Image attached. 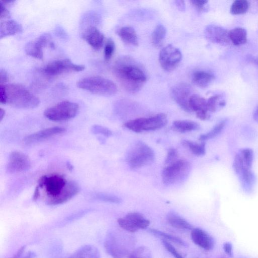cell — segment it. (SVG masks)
<instances>
[{
  "mask_svg": "<svg viewBox=\"0 0 258 258\" xmlns=\"http://www.w3.org/2000/svg\"><path fill=\"white\" fill-rule=\"evenodd\" d=\"M113 72L122 87L128 92H138L147 80L143 68L132 57L123 56L115 62Z\"/></svg>",
  "mask_w": 258,
  "mask_h": 258,
  "instance_id": "obj_1",
  "label": "cell"
},
{
  "mask_svg": "<svg viewBox=\"0 0 258 258\" xmlns=\"http://www.w3.org/2000/svg\"><path fill=\"white\" fill-rule=\"evenodd\" d=\"M135 243L131 235L118 231L109 232L105 239L104 247L112 258H125L131 253Z\"/></svg>",
  "mask_w": 258,
  "mask_h": 258,
  "instance_id": "obj_2",
  "label": "cell"
},
{
  "mask_svg": "<svg viewBox=\"0 0 258 258\" xmlns=\"http://www.w3.org/2000/svg\"><path fill=\"white\" fill-rule=\"evenodd\" d=\"M7 103L16 108L31 109L38 106L39 100L24 86L18 84L4 85Z\"/></svg>",
  "mask_w": 258,
  "mask_h": 258,
  "instance_id": "obj_3",
  "label": "cell"
},
{
  "mask_svg": "<svg viewBox=\"0 0 258 258\" xmlns=\"http://www.w3.org/2000/svg\"><path fill=\"white\" fill-rule=\"evenodd\" d=\"M154 159L155 154L152 149L141 141L133 144L126 155V162L131 169H137L150 164Z\"/></svg>",
  "mask_w": 258,
  "mask_h": 258,
  "instance_id": "obj_4",
  "label": "cell"
},
{
  "mask_svg": "<svg viewBox=\"0 0 258 258\" xmlns=\"http://www.w3.org/2000/svg\"><path fill=\"white\" fill-rule=\"evenodd\" d=\"M77 86L92 93L104 96H112L117 91V87L113 82L100 76L83 78L77 82Z\"/></svg>",
  "mask_w": 258,
  "mask_h": 258,
  "instance_id": "obj_5",
  "label": "cell"
},
{
  "mask_svg": "<svg viewBox=\"0 0 258 258\" xmlns=\"http://www.w3.org/2000/svg\"><path fill=\"white\" fill-rule=\"evenodd\" d=\"M190 169V163L188 161L177 160L163 169L161 173L163 182L169 185L181 181L187 177Z\"/></svg>",
  "mask_w": 258,
  "mask_h": 258,
  "instance_id": "obj_6",
  "label": "cell"
},
{
  "mask_svg": "<svg viewBox=\"0 0 258 258\" xmlns=\"http://www.w3.org/2000/svg\"><path fill=\"white\" fill-rule=\"evenodd\" d=\"M167 122V116L158 113L149 117H140L126 122L124 126L136 133L154 131L164 126Z\"/></svg>",
  "mask_w": 258,
  "mask_h": 258,
  "instance_id": "obj_7",
  "label": "cell"
},
{
  "mask_svg": "<svg viewBox=\"0 0 258 258\" xmlns=\"http://www.w3.org/2000/svg\"><path fill=\"white\" fill-rule=\"evenodd\" d=\"M79 110V105L69 101H63L47 108L44 116L53 121H63L75 117Z\"/></svg>",
  "mask_w": 258,
  "mask_h": 258,
  "instance_id": "obj_8",
  "label": "cell"
},
{
  "mask_svg": "<svg viewBox=\"0 0 258 258\" xmlns=\"http://www.w3.org/2000/svg\"><path fill=\"white\" fill-rule=\"evenodd\" d=\"M67 181L62 176L58 174L42 176L39 180V187H44L48 196L47 201L58 196L64 188Z\"/></svg>",
  "mask_w": 258,
  "mask_h": 258,
  "instance_id": "obj_9",
  "label": "cell"
},
{
  "mask_svg": "<svg viewBox=\"0 0 258 258\" xmlns=\"http://www.w3.org/2000/svg\"><path fill=\"white\" fill-rule=\"evenodd\" d=\"M85 68L83 65L74 63L69 59H61L49 62L42 72L46 76H55L66 73L81 72Z\"/></svg>",
  "mask_w": 258,
  "mask_h": 258,
  "instance_id": "obj_10",
  "label": "cell"
},
{
  "mask_svg": "<svg viewBox=\"0 0 258 258\" xmlns=\"http://www.w3.org/2000/svg\"><path fill=\"white\" fill-rule=\"evenodd\" d=\"M182 58L180 50L169 44L160 51L159 61L163 69L167 72L174 70L179 64Z\"/></svg>",
  "mask_w": 258,
  "mask_h": 258,
  "instance_id": "obj_11",
  "label": "cell"
},
{
  "mask_svg": "<svg viewBox=\"0 0 258 258\" xmlns=\"http://www.w3.org/2000/svg\"><path fill=\"white\" fill-rule=\"evenodd\" d=\"M117 223L122 229L131 233L145 229L150 224L149 220L137 212L128 213L124 217L118 219Z\"/></svg>",
  "mask_w": 258,
  "mask_h": 258,
  "instance_id": "obj_12",
  "label": "cell"
},
{
  "mask_svg": "<svg viewBox=\"0 0 258 258\" xmlns=\"http://www.w3.org/2000/svg\"><path fill=\"white\" fill-rule=\"evenodd\" d=\"M172 99L186 112H191L189 101L194 94L191 86L186 83H180L173 86L171 89Z\"/></svg>",
  "mask_w": 258,
  "mask_h": 258,
  "instance_id": "obj_13",
  "label": "cell"
},
{
  "mask_svg": "<svg viewBox=\"0 0 258 258\" xmlns=\"http://www.w3.org/2000/svg\"><path fill=\"white\" fill-rule=\"evenodd\" d=\"M51 37L48 33H44L38 37L35 40L28 42L25 46L26 54L35 58L42 59L43 53V47L49 45L54 47L51 41Z\"/></svg>",
  "mask_w": 258,
  "mask_h": 258,
  "instance_id": "obj_14",
  "label": "cell"
},
{
  "mask_svg": "<svg viewBox=\"0 0 258 258\" xmlns=\"http://www.w3.org/2000/svg\"><path fill=\"white\" fill-rule=\"evenodd\" d=\"M31 167V161L28 156L18 151L12 152L9 156L6 166L9 173H17L28 170Z\"/></svg>",
  "mask_w": 258,
  "mask_h": 258,
  "instance_id": "obj_15",
  "label": "cell"
},
{
  "mask_svg": "<svg viewBox=\"0 0 258 258\" xmlns=\"http://www.w3.org/2000/svg\"><path fill=\"white\" fill-rule=\"evenodd\" d=\"M204 34L206 38L213 43L227 45L231 42L229 37V31L217 25H208L205 28Z\"/></svg>",
  "mask_w": 258,
  "mask_h": 258,
  "instance_id": "obj_16",
  "label": "cell"
},
{
  "mask_svg": "<svg viewBox=\"0 0 258 258\" xmlns=\"http://www.w3.org/2000/svg\"><path fill=\"white\" fill-rule=\"evenodd\" d=\"M189 105L191 111L195 112L199 119L206 120L209 118L207 100L204 97L194 93L189 99Z\"/></svg>",
  "mask_w": 258,
  "mask_h": 258,
  "instance_id": "obj_17",
  "label": "cell"
},
{
  "mask_svg": "<svg viewBox=\"0 0 258 258\" xmlns=\"http://www.w3.org/2000/svg\"><path fill=\"white\" fill-rule=\"evenodd\" d=\"M66 131V129L62 127L54 126L46 128L27 136L24 139V142L27 144L38 142L52 136L63 134Z\"/></svg>",
  "mask_w": 258,
  "mask_h": 258,
  "instance_id": "obj_18",
  "label": "cell"
},
{
  "mask_svg": "<svg viewBox=\"0 0 258 258\" xmlns=\"http://www.w3.org/2000/svg\"><path fill=\"white\" fill-rule=\"evenodd\" d=\"M82 38L94 49H99L104 41L103 34L94 26H87L82 33Z\"/></svg>",
  "mask_w": 258,
  "mask_h": 258,
  "instance_id": "obj_19",
  "label": "cell"
},
{
  "mask_svg": "<svg viewBox=\"0 0 258 258\" xmlns=\"http://www.w3.org/2000/svg\"><path fill=\"white\" fill-rule=\"evenodd\" d=\"M191 238L192 241L200 247L209 250L212 249L214 245L213 238L205 230L196 228L192 229Z\"/></svg>",
  "mask_w": 258,
  "mask_h": 258,
  "instance_id": "obj_20",
  "label": "cell"
},
{
  "mask_svg": "<svg viewBox=\"0 0 258 258\" xmlns=\"http://www.w3.org/2000/svg\"><path fill=\"white\" fill-rule=\"evenodd\" d=\"M79 191L78 185L73 181H68L60 195L55 198L46 202L50 205H57L63 204L76 195Z\"/></svg>",
  "mask_w": 258,
  "mask_h": 258,
  "instance_id": "obj_21",
  "label": "cell"
},
{
  "mask_svg": "<svg viewBox=\"0 0 258 258\" xmlns=\"http://www.w3.org/2000/svg\"><path fill=\"white\" fill-rule=\"evenodd\" d=\"M22 32V27L14 20H7L2 22L0 25L1 39Z\"/></svg>",
  "mask_w": 258,
  "mask_h": 258,
  "instance_id": "obj_22",
  "label": "cell"
},
{
  "mask_svg": "<svg viewBox=\"0 0 258 258\" xmlns=\"http://www.w3.org/2000/svg\"><path fill=\"white\" fill-rule=\"evenodd\" d=\"M214 75L209 72L197 71L192 76L194 84L199 87L205 88L207 87L214 80Z\"/></svg>",
  "mask_w": 258,
  "mask_h": 258,
  "instance_id": "obj_23",
  "label": "cell"
},
{
  "mask_svg": "<svg viewBox=\"0 0 258 258\" xmlns=\"http://www.w3.org/2000/svg\"><path fill=\"white\" fill-rule=\"evenodd\" d=\"M117 34L126 44L133 46H137L139 44L136 32L131 26H124L120 28L117 31Z\"/></svg>",
  "mask_w": 258,
  "mask_h": 258,
  "instance_id": "obj_24",
  "label": "cell"
},
{
  "mask_svg": "<svg viewBox=\"0 0 258 258\" xmlns=\"http://www.w3.org/2000/svg\"><path fill=\"white\" fill-rule=\"evenodd\" d=\"M69 258H100V255L96 247L85 245L77 249Z\"/></svg>",
  "mask_w": 258,
  "mask_h": 258,
  "instance_id": "obj_25",
  "label": "cell"
},
{
  "mask_svg": "<svg viewBox=\"0 0 258 258\" xmlns=\"http://www.w3.org/2000/svg\"><path fill=\"white\" fill-rule=\"evenodd\" d=\"M167 220L169 224L174 228L181 230L192 229L190 223L174 212L168 213Z\"/></svg>",
  "mask_w": 258,
  "mask_h": 258,
  "instance_id": "obj_26",
  "label": "cell"
},
{
  "mask_svg": "<svg viewBox=\"0 0 258 258\" xmlns=\"http://www.w3.org/2000/svg\"><path fill=\"white\" fill-rule=\"evenodd\" d=\"M229 37L231 42L239 46L247 41V31L242 27H236L229 31Z\"/></svg>",
  "mask_w": 258,
  "mask_h": 258,
  "instance_id": "obj_27",
  "label": "cell"
},
{
  "mask_svg": "<svg viewBox=\"0 0 258 258\" xmlns=\"http://www.w3.org/2000/svg\"><path fill=\"white\" fill-rule=\"evenodd\" d=\"M172 128L179 132L185 133L198 130L200 126L196 122L189 120H177L173 122Z\"/></svg>",
  "mask_w": 258,
  "mask_h": 258,
  "instance_id": "obj_28",
  "label": "cell"
},
{
  "mask_svg": "<svg viewBox=\"0 0 258 258\" xmlns=\"http://www.w3.org/2000/svg\"><path fill=\"white\" fill-rule=\"evenodd\" d=\"M166 34V29L165 27L159 25L154 29L152 34V43L155 47H161L165 40Z\"/></svg>",
  "mask_w": 258,
  "mask_h": 258,
  "instance_id": "obj_29",
  "label": "cell"
},
{
  "mask_svg": "<svg viewBox=\"0 0 258 258\" xmlns=\"http://www.w3.org/2000/svg\"><path fill=\"white\" fill-rule=\"evenodd\" d=\"M181 143L196 156H201L205 154V143L204 142L197 143L189 140H183Z\"/></svg>",
  "mask_w": 258,
  "mask_h": 258,
  "instance_id": "obj_30",
  "label": "cell"
},
{
  "mask_svg": "<svg viewBox=\"0 0 258 258\" xmlns=\"http://www.w3.org/2000/svg\"><path fill=\"white\" fill-rule=\"evenodd\" d=\"M225 105V101L221 94H216L207 100V109L209 112H215L218 108Z\"/></svg>",
  "mask_w": 258,
  "mask_h": 258,
  "instance_id": "obj_31",
  "label": "cell"
},
{
  "mask_svg": "<svg viewBox=\"0 0 258 258\" xmlns=\"http://www.w3.org/2000/svg\"><path fill=\"white\" fill-rule=\"evenodd\" d=\"M226 123V120H223L220 121L217 124H216L209 132L205 134L201 135L199 137V140L201 141H205L216 137L223 130Z\"/></svg>",
  "mask_w": 258,
  "mask_h": 258,
  "instance_id": "obj_32",
  "label": "cell"
},
{
  "mask_svg": "<svg viewBox=\"0 0 258 258\" xmlns=\"http://www.w3.org/2000/svg\"><path fill=\"white\" fill-rule=\"evenodd\" d=\"M249 6V3L247 1H235L230 7V13L233 15L243 14L247 11Z\"/></svg>",
  "mask_w": 258,
  "mask_h": 258,
  "instance_id": "obj_33",
  "label": "cell"
},
{
  "mask_svg": "<svg viewBox=\"0 0 258 258\" xmlns=\"http://www.w3.org/2000/svg\"><path fill=\"white\" fill-rule=\"evenodd\" d=\"M150 231L154 235L160 237H162L163 240H165L166 241H170L172 242L183 246H186L187 245V244L182 239L172 235L156 229H150Z\"/></svg>",
  "mask_w": 258,
  "mask_h": 258,
  "instance_id": "obj_34",
  "label": "cell"
},
{
  "mask_svg": "<svg viewBox=\"0 0 258 258\" xmlns=\"http://www.w3.org/2000/svg\"><path fill=\"white\" fill-rule=\"evenodd\" d=\"M238 175L245 187L250 188L253 185L255 178L251 169L244 168Z\"/></svg>",
  "mask_w": 258,
  "mask_h": 258,
  "instance_id": "obj_35",
  "label": "cell"
},
{
  "mask_svg": "<svg viewBox=\"0 0 258 258\" xmlns=\"http://www.w3.org/2000/svg\"><path fill=\"white\" fill-rule=\"evenodd\" d=\"M239 154L244 166L251 169L253 160V151L249 148L242 149L239 151Z\"/></svg>",
  "mask_w": 258,
  "mask_h": 258,
  "instance_id": "obj_36",
  "label": "cell"
},
{
  "mask_svg": "<svg viewBox=\"0 0 258 258\" xmlns=\"http://www.w3.org/2000/svg\"><path fill=\"white\" fill-rule=\"evenodd\" d=\"M128 258H152V254L148 247L141 246L134 249Z\"/></svg>",
  "mask_w": 258,
  "mask_h": 258,
  "instance_id": "obj_37",
  "label": "cell"
},
{
  "mask_svg": "<svg viewBox=\"0 0 258 258\" xmlns=\"http://www.w3.org/2000/svg\"><path fill=\"white\" fill-rule=\"evenodd\" d=\"M95 198L103 202L114 204H118L121 202V199L119 197L108 194L99 193L95 196Z\"/></svg>",
  "mask_w": 258,
  "mask_h": 258,
  "instance_id": "obj_38",
  "label": "cell"
},
{
  "mask_svg": "<svg viewBox=\"0 0 258 258\" xmlns=\"http://www.w3.org/2000/svg\"><path fill=\"white\" fill-rule=\"evenodd\" d=\"M115 50V44L110 38L108 39L105 44L104 50V56L106 61L110 59L113 54Z\"/></svg>",
  "mask_w": 258,
  "mask_h": 258,
  "instance_id": "obj_39",
  "label": "cell"
},
{
  "mask_svg": "<svg viewBox=\"0 0 258 258\" xmlns=\"http://www.w3.org/2000/svg\"><path fill=\"white\" fill-rule=\"evenodd\" d=\"M35 253L32 251H26V246L20 248L12 258H35Z\"/></svg>",
  "mask_w": 258,
  "mask_h": 258,
  "instance_id": "obj_40",
  "label": "cell"
},
{
  "mask_svg": "<svg viewBox=\"0 0 258 258\" xmlns=\"http://www.w3.org/2000/svg\"><path fill=\"white\" fill-rule=\"evenodd\" d=\"M163 245L175 258H183L182 254L168 241L162 240Z\"/></svg>",
  "mask_w": 258,
  "mask_h": 258,
  "instance_id": "obj_41",
  "label": "cell"
},
{
  "mask_svg": "<svg viewBox=\"0 0 258 258\" xmlns=\"http://www.w3.org/2000/svg\"><path fill=\"white\" fill-rule=\"evenodd\" d=\"M178 153L177 150L173 148H170L167 152L165 158V164L169 165L177 160Z\"/></svg>",
  "mask_w": 258,
  "mask_h": 258,
  "instance_id": "obj_42",
  "label": "cell"
},
{
  "mask_svg": "<svg viewBox=\"0 0 258 258\" xmlns=\"http://www.w3.org/2000/svg\"><path fill=\"white\" fill-rule=\"evenodd\" d=\"M92 131L94 134H102L107 137L112 135L111 131L108 128L98 125H93L92 127Z\"/></svg>",
  "mask_w": 258,
  "mask_h": 258,
  "instance_id": "obj_43",
  "label": "cell"
},
{
  "mask_svg": "<svg viewBox=\"0 0 258 258\" xmlns=\"http://www.w3.org/2000/svg\"><path fill=\"white\" fill-rule=\"evenodd\" d=\"M191 5L199 11H203L205 9L207 1L192 0L190 1Z\"/></svg>",
  "mask_w": 258,
  "mask_h": 258,
  "instance_id": "obj_44",
  "label": "cell"
},
{
  "mask_svg": "<svg viewBox=\"0 0 258 258\" xmlns=\"http://www.w3.org/2000/svg\"><path fill=\"white\" fill-rule=\"evenodd\" d=\"M10 16V13L8 10L6 8L5 5H4L1 2L0 3V18H8Z\"/></svg>",
  "mask_w": 258,
  "mask_h": 258,
  "instance_id": "obj_45",
  "label": "cell"
},
{
  "mask_svg": "<svg viewBox=\"0 0 258 258\" xmlns=\"http://www.w3.org/2000/svg\"><path fill=\"white\" fill-rule=\"evenodd\" d=\"M0 101L2 104L7 103V94L4 84H1L0 86Z\"/></svg>",
  "mask_w": 258,
  "mask_h": 258,
  "instance_id": "obj_46",
  "label": "cell"
},
{
  "mask_svg": "<svg viewBox=\"0 0 258 258\" xmlns=\"http://www.w3.org/2000/svg\"><path fill=\"white\" fill-rule=\"evenodd\" d=\"M0 81H1V84H3L4 83H5L7 82L9 79V75L7 73V72L4 70L1 69L0 71Z\"/></svg>",
  "mask_w": 258,
  "mask_h": 258,
  "instance_id": "obj_47",
  "label": "cell"
},
{
  "mask_svg": "<svg viewBox=\"0 0 258 258\" xmlns=\"http://www.w3.org/2000/svg\"><path fill=\"white\" fill-rule=\"evenodd\" d=\"M175 5L177 8L180 11H184L185 9V2L182 0L174 1Z\"/></svg>",
  "mask_w": 258,
  "mask_h": 258,
  "instance_id": "obj_48",
  "label": "cell"
},
{
  "mask_svg": "<svg viewBox=\"0 0 258 258\" xmlns=\"http://www.w3.org/2000/svg\"><path fill=\"white\" fill-rule=\"evenodd\" d=\"M40 193H39V187L38 186H37L35 188L34 195H33V200L36 201L37 200L38 198L39 197Z\"/></svg>",
  "mask_w": 258,
  "mask_h": 258,
  "instance_id": "obj_49",
  "label": "cell"
},
{
  "mask_svg": "<svg viewBox=\"0 0 258 258\" xmlns=\"http://www.w3.org/2000/svg\"><path fill=\"white\" fill-rule=\"evenodd\" d=\"M224 250L228 253L231 254L232 251V247L229 243H226L224 245Z\"/></svg>",
  "mask_w": 258,
  "mask_h": 258,
  "instance_id": "obj_50",
  "label": "cell"
},
{
  "mask_svg": "<svg viewBox=\"0 0 258 258\" xmlns=\"http://www.w3.org/2000/svg\"><path fill=\"white\" fill-rule=\"evenodd\" d=\"M248 60L255 64L258 67V57H249Z\"/></svg>",
  "mask_w": 258,
  "mask_h": 258,
  "instance_id": "obj_51",
  "label": "cell"
},
{
  "mask_svg": "<svg viewBox=\"0 0 258 258\" xmlns=\"http://www.w3.org/2000/svg\"><path fill=\"white\" fill-rule=\"evenodd\" d=\"M253 117L254 120L258 122V106L256 108L255 110L254 111Z\"/></svg>",
  "mask_w": 258,
  "mask_h": 258,
  "instance_id": "obj_52",
  "label": "cell"
},
{
  "mask_svg": "<svg viewBox=\"0 0 258 258\" xmlns=\"http://www.w3.org/2000/svg\"><path fill=\"white\" fill-rule=\"evenodd\" d=\"M5 115V111L3 108L0 109V119L2 120Z\"/></svg>",
  "mask_w": 258,
  "mask_h": 258,
  "instance_id": "obj_53",
  "label": "cell"
}]
</instances>
